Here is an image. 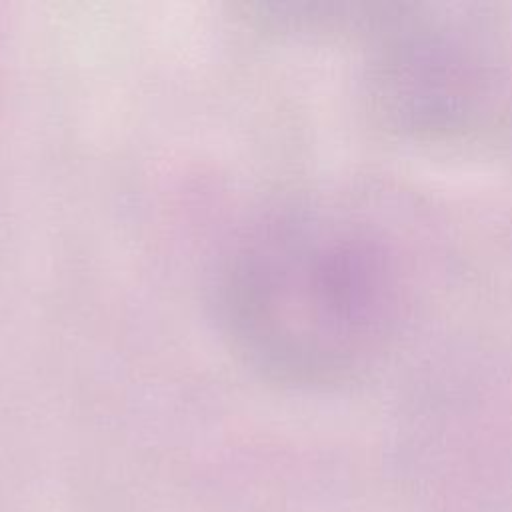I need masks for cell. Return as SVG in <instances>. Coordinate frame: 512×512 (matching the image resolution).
<instances>
[{"instance_id": "cell-1", "label": "cell", "mask_w": 512, "mask_h": 512, "mask_svg": "<svg viewBox=\"0 0 512 512\" xmlns=\"http://www.w3.org/2000/svg\"><path fill=\"white\" fill-rule=\"evenodd\" d=\"M368 266L340 238L282 224L254 238L230 280L232 322L270 366L318 368L368 320Z\"/></svg>"}]
</instances>
